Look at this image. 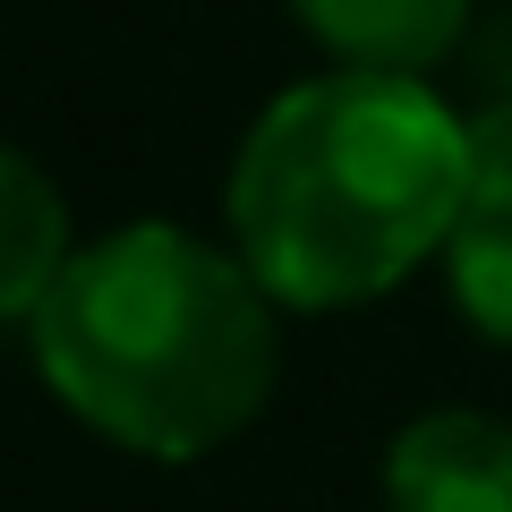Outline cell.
Wrapping results in <instances>:
<instances>
[{"label":"cell","instance_id":"5","mask_svg":"<svg viewBox=\"0 0 512 512\" xmlns=\"http://www.w3.org/2000/svg\"><path fill=\"white\" fill-rule=\"evenodd\" d=\"M69 256L77 239H69V205H60L52 171L35 154L0 146V325H35V308L52 299Z\"/></svg>","mask_w":512,"mask_h":512},{"label":"cell","instance_id":"1","mask_svg":"<svg viewBox=\"0 0 512 512\" xmlns=\"http://www.w3.org/2000/svg\"><path fill=\"white\" fill-rule=\"evenodd\" d=\"M470 205V120L427 77L325 69L274 94L239 137L231 248L274 308H367L427 256H444Z\"/></svg>","mask_w":512,"mask_h":512},{"label":"cell","instance_id":"3","mask_svg":"<svg viewBox=\"0 0 512 512\" xmlns=\"http://www.w3.org/2000/svg\"><path fill=\"white\" fill-rule=\"evenodd\" d=\"M393 512H512V427L487 410H427L384 444Z\"/></svg>","mask_w":512,"mask_h":512},{"label":"cell","instance_id":"4","mask_svg":"<svg viewBox=\"0 0 512 512\" xmlns=\"http://www.w3.org/2000/svg\"><path fill=\"white\" fill-rule=\"evenodd\" d=\"M291 18L333 52V69L427 77L470 35V0H291Z\"/></svg>","mask_w":512,"mask_h":512},{"label":"cell","instance_id":"6","mask_svg":"<svg viewBox=\"0 0 512 512\" xmlns=\"http://www.w3.org/2000/svg\"><path fill=\"white\" fill-rule=\"evenodd\" d=\"M444 291L487 342L512 350V197H470L444 239Z\"/></svg>","mask_w":512,"mask_h":512},{"label":"cell","instance_id":"2","mask_svg":"<svg viewBox=\"0 0 512 512\" xmlns=\"http://www.w3.org/2000/svg\"><path fill=\"white\" fill-rule=\"evenodd\" d=\"M35 367L120 453L197 461L265 410L282 367L274 299L239 248L180 222H120L60 265L35 308Z\"/></svg>","mask_w":512,"mask_h":512},{"label":"cell","instance_id":"7","mask_svg":"<svg viewBox=\"0 0 512 512\" xmlns=\"http://www.w3.org/2000/svg\"><path fill=\"white\" fill-rule=\"evenodd\" d=\"M470 197H512V94L470 111Z\"/></svg>","mask_w":512,"mask_h":512}]
</instances>
